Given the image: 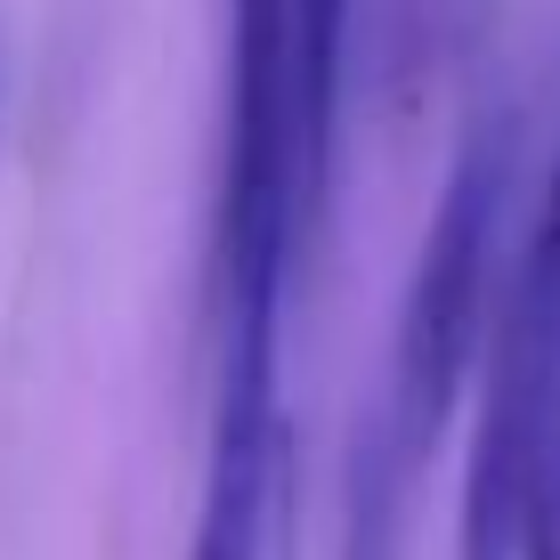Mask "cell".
I'll list each match as a JSON object with an SVG mask.
<instances>
[{"instance_id":"1","label":"cell","mask_w":560,"mask_h":560,"mask_svg":"<svg viewBox=\"0 0 560 560\" xmlns=\"http://www.w3.org/2000/svg\"><path fill=\"white\" fill-rule=\"evenodd\" d=\"M512 171H520V114L512 106L471 114L447 163V187H439V211L415 244L407 293H398L390 439L407 463L439 447V431L463 407V382L479 365V341H488V268H495V236H504Z\"/></svg>"},{"instance_id":"2","label":"cell","mask_w":560,"mask_h":560,"mask_svg":"<svg viewBox=\"0 0 560 560\" xmlns=\"http://www.w3.org/2000/svg\"><path fill=\"white\" fill-rule=\"evenodd\" d=\"M552 374H560V154L488 325V382H479L471 455H463V488H455V560H520Z\"/></svg>"},{"instance_id":"3","label":"cell","mask_w":560,"mask_h":560,"mask_svg":"<svg viewBox=\"0 0 560 560\" xmlns=\"http://www.w3.org/2000/svg\"><path fill=\"white\" fill-rule=\"evenodd\" d=\"M301 42V114H308V187L317 211L334 196V130H341V49H350V0H293Z\"/></svg>"},{"instance_id":"4","label":"cell","mask_w":560,"mask_h":560,"mask_svg":"<svg viewBox=\"0 0 560 560\" xmlns=\"http://www.w3.org/2000/svg\"><path fill=\"white\" fill-rule=\"evenodd\" d=\"M398 471H407V455H398L390 415H382L350 447V520H341L350 536H341V560H398Z\"/></svg>"},{"instance_id":"5","label":"cell","mask_w":560,"mask_h":560,"mask_svg":"<svg viewBox=\"0 0 560 560\" xmlns=\"http://www.w3.org/2000/svg\"><path fill=\"white\" fill-rule=\"evenodd\" d=\"M520 560H560V374H552L545 439H536V471H528V520H520Z\"/></svg>"},{"instance_id":"6","label":"cell","mask_w":560,"mask_h":560,"mask_svg":"<svg viewBox=\"0 0 560 560\" xmlns=\"http://www.w3.org/2000/svg\"><path fill=\"white\" fill-rule=\"evenodd\" d=\"M0 98H9V57H0Z\"/></svg>"}]
</instances>
